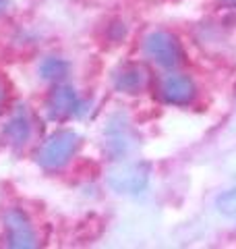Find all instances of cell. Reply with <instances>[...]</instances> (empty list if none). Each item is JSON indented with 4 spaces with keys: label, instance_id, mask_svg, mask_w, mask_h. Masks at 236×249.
<instances>
[{
    "label": "cell",
    "instance_id": "obj_1",
    "mask_svg": "<svg viewBox=\"0 0 236 249\" xmlns=\"http://www.w3.org/2000/svg\"><path fill=\"white\" fill-rule=\"evenodd\" d=\"M108 187L120 196H137L149 183L147 162H122L108 170Z\"/></svg>",
    "mask_w": 236,
    "mask_h": 249
},
{
    "label": "cell",
    "instance_id": "obj_2",
    "mask_svg": "<svg viewBox=\"0 0 236 249\" xmlns=\"http://www.w3.org/2000/svg\"><path fill=\"white\" fill-rule=\"evenodd\" d=\"M77 147H79V135L75 131H58L39 147L37 162L46 170H60L70 162Z\"/></svg>",
    "mask_w": 236,
    "mask_h": 249
},
{
    "label": "cell",
    "instance_id": "obj_3",
    "mask_svg": "<svg viewBox=\"0 0 236 249\" xmlns=\"http://www.w3.org/2000/svg\"><path fill=\"white\" fill-rule=\"evenodd\" d=\"M145 54L152 58L155 65H160L164 69H172L183 60V48L180 42L176 40L168 31H152L145 42H143Z\"/></svg>",
    "mask_w": 236,
    "mask_h": 249
},
{
    "label": "cell",
    "instance_id": "obj_4",
    "mask_svg": "<svg viewBox=\"0 0 236 249\" xmlns=\"http://www.w3.org/2000/svg\"><path fill=\"white\" fill-rule=\"evenodd\" d=\"M4 227H6V243L11 247L27 249L37 245L35 231L21 210H9L4 214Z\"/></svg>",
    "mask_w": 236,
    "mask_h": 249
},
{
    "label": "cell",
    "instance_id": "obj_5",
    "mask_svg": "<svg viewBox=\"0 0 236 249\" xmlns=\"http://www.w3.org/2000/svg\"><path fill=\"white\" fill-rule=\"evenodd\" d=\"M160 96L164 98V102H168V104L186 106L188 102H193V98H195V83L191 77H186L183 73H172L162 79Z\"/></svg>",
    "mask_w": 236,
    "mask_h": 249
},
{
    "label": "cell",
    "instance_id": "obj_6",
    "mask_svg": "<svg viewBox=\"0 0 236 249\" xmlns=\"http://www.w3.org/2000/svg\"><path fill=\"white\" fill-rule=\"evenodd\" d=\"M77 110H79L77 91L70 88V85H65V83L56 85L48 98V112H50L52 119L65 121L68 116L77 114Z\"/></svg>",
    "mask_w": 236,
    "mask_h": 249
},
{
    "label": "cell",
    "instance_id": "obj_7",
    "mask_svg": "<svg viewBox=\"0 0 236 249\" xmlns=\"http://www.w3.org/2000/svg\"><path fill=\"white\" fill-rule=\"evenodd\" d=\"M147 85V71L141 65L129 62L116 69L114 73V88L120 93H139Z\"/></svg>",
    "mask_w": 236,
    "mask_h": 249
},
{
    "label": "cell",
    "instance_id": "obj_8",
    "mask_svg": "<svg viewBox=\"0 0 236 249\" xmlns=\"http://www.w3.org/2000/svg\"><path fill=\"white\" fill-rule=\"evenodd\" d=\"M4 137L11 145H23L27 143V139L31 137V121L25 112H17L13 119L6 123L4 127Z\"/></svg>",
    "mask_w": 236,
    "mask_h": 249
},
{
    "label": "cell",
    "instance_id": "obj_9",
    "mask_svg": "<svg viewBox=\"0 0 236 249\" xmlns=\"http://www.w3.org/2000/svg\"><path fill=\"white\" fill-rule=\"evenodd\" d=\"M39 73H42L44 79H50V81H60L62 77L68 73V62L56 58V56H50V58H44V62L39 65Z\"/></svg>",
    "mask_w": 236,
    "mask_h": 249
},
{
    "label": "cell",
    "instance_id": "obj_10",
    "mask_svg": "<svg viewBox=\"0 0 236 249\" xmlns=\"http://www.w3.org/2000/svg\"><path fill=\"white\" fill-rule=\"evenodd\" d=\"M216 208L218 212L226 216V218H234L236 220V187L230 191H224L222 196L216 199Z\"/></svg>",
    "mask_w": 236,
    "mask_h": 249
},
{
    "label": "cell",
    "instance_id": "obj_11",
    "mask_svg": "<svg viewBox=\"0 0 236 249\" xmlns=\"http://www.w3.org/2000/svg\"><path fill=\"white\" fill-rule=\"evenodd\" d=\"M4 98H6V89H4V83H2V79H0V110H2Z\"/></svg>",
    "mask_w": 236,
    "mask_h": 249
},
{
    "label": "cell",
    "instance_id": "obj_12",
    "mask_svg": "<svg viewBox=\"0 0 236 249\" xmlns=\"http://www.w3.org/2000/svg\"><path fill=\"white\" fill-rule=\"evenodd\" d=\"M11 6V0H0V15L6 13V9Z\"/></svg>",
    "mask_w": 236,
    "mask_h": 249
},
{
    "label": "cell",
    "instance_id": "obj_13",
    "mask_svg": "<svg viewBox=\"0 0 236 249\" xmlns=\"http://www.w3.org/2000/svg\"><path fill=\"white\" fill-rule=\"evenodd\" d=\"M228 2H236V0H228Z\"/></svg>",
    "mask_w": 236,
    "mask_h": 249
}]
</instances>
